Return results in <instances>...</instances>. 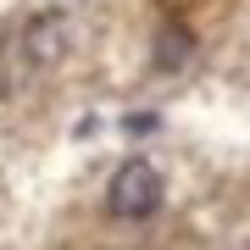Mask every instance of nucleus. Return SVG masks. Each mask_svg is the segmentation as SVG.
<instances>
[{
	"mask_svg": "<svg viewBox=\"0 0 250 250\" xmlns=\"http://www.w3.org/2000/svg\"><path fill=\"white\" fill-rule=\"evenodd\" d=\"M161 195H167V184H161V172H156L145 156L123 161V167L111 172V184H106L111 217H150L156 206H161Z\"/></svg>",
	"mask_w": 250,
	"mask_h": 250,
	"instance_id": "nucleus-1",
	"label": "nucleus"
},
{
	"mask_svg": "<svg viewBox=\"0 0 250 250\" xmlns=\"http://www.w3.org/2000/svg\"><path fill=\"white\" fill-rule=\"evenodd\" d=\"M189 50H195V39H189L184 28H161V39H156V67H161V72H172Z\"/></svg>",
	"mask_w": 250,
	"mask_h": 250,
	"instance_id": "nucleus-2",
	"label": "nucleus"
}]
</instances>
